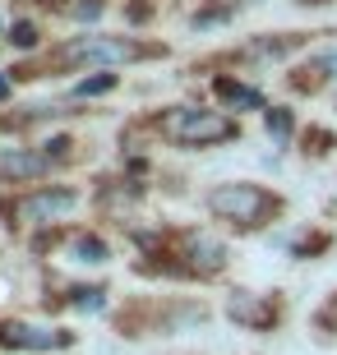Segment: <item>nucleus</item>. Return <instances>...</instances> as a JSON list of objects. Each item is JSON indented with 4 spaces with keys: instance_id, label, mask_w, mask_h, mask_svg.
<instances>
[{
    "instance_id": "nucleus-1",
    "label": "nucleus",
    "mask_w": 337,
    "mask_h": 355,
    "mask_svg": "<svg viewBox=\"0 0 337 355\" xmlns=\"http://www.w3.org/2000/svg\"><path fill=\"white\" fill-rule=\"evenodd\" d=\"M171 46L167 42H143L130 33H79V37L56 42L42 60L10 69L14 79H51L65 69H125V65H143V60H167Z\"/></svg>"
},
{
    "instance_id": "nucleus-2",
    "label": "nucleus",
    "mask_w": 337,
    "mask_h": 355,
    "mask_svg": "<svg viewBox=\"0 0 337 355\" xmlns=\"http://www.w3.org/2000/svg\"><path fill=\"white\" fill-rule=\"evenodd\" d=\"M134 130L153 134V139H162L167 148H181V153H208V148H227L245 139L240 116L222 111V106H199V102L157 106L148 120H134Z\"/></svg>"
},
{
    "instance_id": "nucleus-3",
    "label": "nucleus",
    "mask_w": 337,
    "mask_h": 355,
    "mask_svg": "<svg viewBox=\"0 0 337 355\" xmlns=\"http://www.w3.org/2000/svg\"><path fill=\"white\" fill-rule=\"evenodd\" d=\"M204 212L227 236H268L291 212V198L263 180H222L204 194Z\"/></svg>"
},
{
    "instance_id": "nucleus-4",
    "label": "nucleus",
    "mask_w": 337,
    "mask_h": 355,
    "mask_svg": "<svg viewBox=\"0 0 337 355\" xmlns=\"http://www.w3.org/2000/svg\"><path fill=\"white\" fill-rule=\"evenodd\" d=\"M208 309L204 300H195V295H134V300H125L120 309H111V323H116L120 337H130V342H139V337H171V332H190L199 328V323H208Z\"/></svg>"
},
{
    "instance_id": "nucleus-5",
    "label": "nucleus",
    "mask_w": 337,
    "mask_h": 355,
    "mask_svg": "<svg viewBox=\"0 0 337 355\" xmlns=\"http://www.w3.org/2000/svg\"><path fill=\"white\" fill-rule=\"evenodd\" d=\"M83 203V184H24V189H5L0 194V226L10 236L42 231V226H60L69 212Z\"/></svg>"
},
{
    "instance_id": "nucleus-6",
    "label": "nucleus",
    "mask_w": 337,
    "mask_h": 355,
    "mask_svg": "<svg viewBox=\"0 0 337 355\" xmlns=\"http://www.w3.org/2000/svg\"><path fill=\"white\" fill-rule=\"evenodd\" d=\"M222 318L240 332H254V337H272V332L286 323V295L282 291H245L231 286L222 295Z\"/></svg>"
},
{
    "instance_id": "nucleus-7",
    "label": "nucleus",
    "mask_w": 337,
    "mask_h": 355,
    "mask_svg": "<svg viewBox=\"0 0 337 355\" xmlns=\"http://www.w3.org/2000/svg\"><path fill=\"white\" fill-rule=\"evenodd\" d=\"M79 332L65 323H33V318H0V351L10 355H56V351H74Z\"/></svg>"
},
{
    "instance_id": "nucleus-8",
    "label": "nucleus",
    "mask_w": 337,
    "mask_h": 355,
    "mask_svg": "<svg viewBox=\"0 0 337 355\" xmlns=\"http://www.w3.org/2000/svg\"><path fill=\"white\" fill-rule=\"evenodd\" d=\"M314 37H324V33H259V37L240 42L236 51L217 55L213 65H245V69H259V65H282L291 55L310 51Z\"/></svg>"
},
{
    "instance_id": "nucleus-9",
    "label": "nucleus",
    "mask_w": 337,
    "mask_h": 355,
    "mask_svg": "<svg viewBox=\"0 0 337 355\" xmlns=\"http://www.w3.org/2000/svg\"><path fill=\"white\" fill-rule=\"evenodd\" d=\"M268 245L277 254H286L291 263H314V259H328L337 245V236L319 222H282L268 231Z\"/></svg>"
},
{
    "instance_id": "nucleus-10",
    "label": "nucleus",
    "mask_w": 337,
    "mask_h": 355,
    "mask_svg": "<svg viewBox=\"0 0 337 355\" xmlns=\"http://www.w3.org/2000/svg\"><path fill=\"white\" fill-rule=\"evenodd\" d=\"M47 309L51 314H111V286L106 282H60L56 286L47 277Z\"/></svg>"
},
{
    "instance_id": "nucleus-11",
    "label": "nucleus",
    "mask_w": 337,
    "mask_h": 355,
    "mask_svg": "<svg viewBox=\"0 0 337 355\" xmlns=\"http://www.w3.org/2000/svg\"><path fill=\"white\" fill-rule=\"evenodd\" d=\"M51 175H56V166H51V157L38 148V139H33V144L0 148V184H5V189L42 184V180H51Z\"/></svg>"
},
{
    "instance_id": "nucleus-12",
    "label": "nucleus",
    "mask_w": 337,
    "mask_h": 355,
    "mask_svg": "<svg viewBox=\"0 0 337 355\" xmlns=\"http://www.w3.org/2000/svg\"><path fill=\"white\" fill-rule=\"evenodd\" d=\"M208 92H213V106L231 111V116H249V111H268V92L259 88L254 79H240V74H213L208 79Z\"/></svg>"
},
{
    "instance_id": "nucleus-13",
    "label": "nucleus",
    "mask_w": 337,
    "mask_h": 355,
    "mask_svg": "<svg viewBox=\"0 0 337 355\" xmlns=\"http://www.w3.org/2000/svg\"><path fill=\"white\" fill-rule=\"evenodd\" d=\"M60 259L79 268H106L116 259V245L106 231H92V226H65V240H60Z\"/></svg>"
},
{
    "instance_id": "nucleus-14",
    "label": "nucleus",
    "mask_w": 337,
    "mask_h": 355,
    "mask_svg": "<svg viewBox=\"0 0 337 355\" xmlns=\"http://www.w3.org/2000/svg\"><path fill=\"white\" fill-rule=\"evenodd\" d=\"M324 88H337V42L319 46L305 65H296L286 74V92H296V97H314Z\"/></svg>"
},
{
    "instance_id": "nucleus-15",
    "label": "nucleus",
    "mask_w": 337,
    "mask_h": 355,
    "mask_svg": "<svg viewBox=\"0 0 337 355\" xmlns=\"http://www.w3.org/2000/svg\"><path fill=\"white\" fill-rule=\"evenodd\" d=\"M120 88V69H88V74H83V79H74L69 83V102H92V97H111V92Z\"/></svg>"
},
{
    "instance_id": "nucleus-16",
    "label": "nucleus",
    "mask_w": 337,
    "mask_h": 355,
    "mask_svg": "<svg viewBox=\"0 0 337 355\" xmlns=\"http://www.w3.org/2000/svg\"><path fill=\"white\" fill-rule=\"evenodd\" d=\"M263 134H268L277 148H291L296 144V134H300V116L291 111V106H282V102H268V111H263Z\"/></svg>"
},
{
    "instance_id": "nucleus-17",
    "label": "nucleus",
    "mask_w": 337,
    "mask_h": 355,
    "mask_svg": "<svg viewBox=\"0 0 337 355\" xmlns=\"http://www.w3.org/2000/svg\"><path fill=\"white\" fill-rule=\"evenodd\" d=\"M305 162H324L337 153V130H328V125H300L296 144H291Z\"/></svg>"
},
{
    "instance_id": "nucleus-18",
    "label": "nucleus",
    "mask_w": 337,
    "mask_h": 355,
    "mask_svg": "<svg viewBox=\"0 0 337 355\" xmlns=\"http://www.w3.org/2000/svg\"><path fill=\"white\" fill-rule=\"evenodd\" d=\"M38 148L47 153V157H51V166H56V171H60V166H74V162H79V139H74L69 130L42 134V139H38Z\"/></svg>"
},
{
    "instance_id": "nucleus-19",
    "label": "nucleus",
    "mask_w": 337,
    "mask_h": 355,
    "mask_svg": "<svg viewBox=\"0 0 337 355\" xmlns=\"http://www.w3.org/2000/svg\"><path fill=\"white\" fill-rule=\"evenodd\" d=\"M240 19V10H231V5H222V0H204V10L190 14V28L195 33H208V28H227Z\"/></svg>"
},
{
    "instance_id": "nucleus-20",
    "label": "nucleus",
    "mask_w": 337,
    "mask_h": 355,
    "mask_svg": "<svg viewBox=\"0 0 337 355\" xmlns=\"http://www.w3.org/2000/svg\"><path fill=\"white\" fill-rule=\"evenodd\" d=\"M5 42H10L14 51H38L42 46V24L38 19H14V24L5 28Z\"/></svg>"
},
{
    "instance_id": "nucleus-21",
    "label": "nucleus",
    "mask_w": 337,
    "mask_h": 355,
    "mask_svg": "<svg viewBox=\"0 0 337 355\" xmlns=\"http://www.w3.org/2000/svg\"><path fill=\"white\" fill-rule=\"evenodd\" d=\"M310 328L319 332V337H337V291H333V295H324V300L314 304Z\"/></svg>"
},
{
    "instance_id": "nucleus-22",
    "label": "nucleus",
    "mask_w": 337,
    "mask_h": 355,
    "mask_svg": "<svg viewBox=\"0 0 337 355\" xmlns=\"http://www.w3.org/2000/svg\"><path fill=\"white\" fill-rule=\"evenodd\" d=\"M65 19L69 24H97V19H106V0H69L65 5Z\"/></svg>"
},
{
    "instance_id": "nucleus-23",
    "label": "nucleus",
    "mask_w": 337,
    "mask_h": 355,
    "mask_svg": "<svg viewBox=\"0 0 337 355\" xmlns=\"http://www.w3.org/2000/svg\"><path fill=\"white\" fill-rule=\"evenodd\" d=\"M14 83H19V79H14L10 69H0V106H5V102L14 97Z\"/></svg>"
},
{
    "instance_id": "nucleus-24",
    "label": "nucleus",
    "mask_w": 337,
    "mask_h": 355,
    "mask_svg": "<svg viewBox=\"0 0 337 355\" xmlns=\"http://www.w3.org/2000/svg\"><path fill=\"white\" fill-rule=\"evenodd\" d=\"M296 10H337V0H291Z\"/></svg>"
},
{
    "instance_id": "nucleus-25",
    "label": "nucleus",
    "mask_w": 337,
    "mask_h": 355,
    "mask_svg": "<svg viewBox=\"0 0 337 355\" xmlns=\"http://www.w3.org/2000/svg\"><path fill=\"white\" fill-rule=\"evenodd\" d=\"M222 5H231V10H245V5H263V0H222Z\"/></svg>"
},
{
    "instance_id": "nucleus-26",
    "label": "nucleus",
    "mask_w": 337,
    "mask_h": 355,
    "mask_svg": "<svg viewBox=\"0 0 337 355\" xmlns=\"http://www.w3.org/2000/svg\"><path fill=\"white\" fill-rule=\"evenodd\" d=\"M328 106H333V111H337V88H333V97H328Z\"/></svg>"
},
{
    "instance_id": "nucleus-27",
    "label": "nucleus",
    "mask_w": 337,
    "mask_h": 355,
    "mask_svg": "<svg viewBox=\"0 0 337 355\" xmlns=\"http://www.w3.org/2000/svg\"><path fill=\"white\" fill-rule=\"evenodd\" d=\"M0 37H5V14H0Z\"/></svg>"
}]
</instances>
